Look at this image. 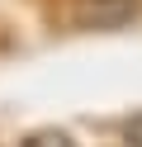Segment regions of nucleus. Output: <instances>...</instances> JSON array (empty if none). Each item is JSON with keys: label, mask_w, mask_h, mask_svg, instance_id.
I'll return each instance as SVG.
<instances>
[{"label": "nucleus", "mask_w": 142, "mask_h": 147, "mask_svg": "<svg viewBox=\"0 0 142 147\" xmlns=\"http://www.w3.org/2000/svg\"><path fill=\"white\" fill-rule=\"evenodd\" d=\"M81 5H95V10H114V14H123V19H128V0H81Z\"/></svg>", "instance_id": "nucleus-3"}, {"label": "nucleus", "mask_w": 142, "mask_h": 147, "mask_svg": "<svg viewBox=\"0 0 142 147\" xmlns=\"http://www.w3.org/2000/svg\"><path fill=\"white\" fill-rule=\"evenodd\" d=\"M123 142H128V147H142V114H128V123H123Z\"/></svg>", "instance_id": "nucleus-2"}, {"label": "nucleus", "mask_w": 142, "mask_h": 147, "mask_svg": "<svg viewBox=\"0 0 142 147\" xmlns=\"http://www.w3.org/2000/svg\"><path fill=\"white\" fill-rule=\"evenodd\" d=\"M24 147H76V138L62 128H38L33 138H24Z\"/></svg>", "instance_id": "nucleus-1"}]
</instances>
